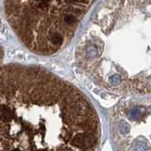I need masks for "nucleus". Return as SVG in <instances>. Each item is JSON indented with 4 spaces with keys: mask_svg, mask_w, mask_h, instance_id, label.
<instances>
[{
    "mask_svg": "<svg viewBox=\"0 0 151 151\" xmlns=\"http://www.w3.org/2000/svg\"><path fill=\"white\" fill-rule=\"evenodd\" d=\"M0 111H1V109H0Z\"/></svg>",
    "mask_w": 151,
    "mask_h": 151,
    "instance_id": "20e7f679",
    "label": "nucleus"
},
{
    "mask_svg": "<svg viewBox=\"0 0 151 151\" xmlns=\"http://www.w3.org/2000/svg\"><path fill=\"white\" fill-rule=\"evenodd\" d=\"M64 21H65V23L73 24L77 21V18L74 15H65V17H64Z\"/></svg>",
    "mask_w": 151,
    "mask_h": 151,
    "instance_id": "7ed1b4c3",
    "label": "nucleus"
},
{
    "mask_svg": "<svg viewBox=\"0 0 151 151\" xmlns=\"http://www.w3.org/2000/svg\"><path fill=\"white\" fill-rule=\"evenodd\" d=\"M1 112H2V115H1V119H3L5 122H7V121H9L11 120V118L12 116V114H11V111H9V108H3L2 110H1Z\"/></svg>",
    "mask_w": 151,
    "mask_h": 151,
    "instance_id": "f257e3e1",
    "label": "nucleus"
},
{
    "mask_svg": "<svg viewBox=\"0 0 151 151\" xmlns=\"http://www.w3.org/2000/svg\"><path fill=\"white\" fill-rule=\"evenodd\" d=\"M51 41H52V43L55 44H62V37L60 33L55 32V33H53L52 35H51Z\"/></svg>",
    "mask_w": 151,
    "mask_h": 151,
    "instance_id": "f03ea898",
    "label": "nucleus"
}]
</instances>
